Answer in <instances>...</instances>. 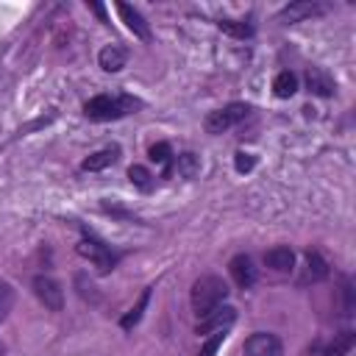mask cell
<instances>
[{
    "label": "cell",
    "mask_w": 356,
    "mask_h": 356,
    "mask_svg": "<svg viewBox=\"0 0 356 356\" xmlns=\"http://www.w3.org/2000/svg\"><path fill=\"white\" fill-rule=\"evenodd\" d=\"M136 108H142V103L136 97H131V95H122V92L120 95H95V97H89L83 103V114L89 120H95V122L120 120V117H125V114H131Z\"/></svg>",
    "instance_id": "cell-1"
},
{
    "label": "cell",
    "mask_w": 356,
    "mask_h": 356,
    "mask_svg": "<svg viewBox=\"0 0 356 356\" xmlns=\"http://www.w3.org/2000/svg\"><path fill=\"white\" fill-rule=\"evenodd\" d=\"M192 309L197 317L209 314L211 309H217L225 298H228V284L217 275H200L195 284H192Z\"/></svg>",
    "instance_id": "cell-2"
},
{
    "label": "cell",
    "mask_w": 356,
    "mask_h": 356,
    "mask_svg": "<svg viewBox=\"0 0 356 356\" xmlns=\"http://www.w3.org/2000/svg\"><path fill=\"white\" fill-rule=\"evenodd\" d=\"M248 114H250V106H248V103H228V106L211 111V114L203 120V125H206L209 134H225L228 128L239 125Z\"/></svg>",
    "instance_id": "cell-3"
},
{
    "label": "cell",
    "mask_w": 356,
    "mask_h": 356,
    "mask_svg": "<svg viewBox=\"0 0 356 356\" xmlns=\"http://www.w3.org/2000/svg\"><path fill=\"white\" fill-rule=\"evenodd\" d=\"M78 253H81L83 259H89L100 273H108V270H114V264H117V253H114L108 245H103L100 239H95V236H83V239L78 242Z\"/></svg>",
    "instance_id": "cell-4"
},
{
    "label": "cell",
    "mask_w": 356,
    "mask_h": 356,
    "mask_svg": "<svg viewBox=\"0 0 356 356\" xmlns=\"http://www.w3.org/2000/svg\"><path fill=\"white\" fill-rule=\"evenodd\" d=\"M33 292H36V298L44 303V309L61 312V306H64V289H61V284H58L56 278H50V275H36V278H33Z\"/></svg>",
    "instance_id": "cell-5"
},
{
    "label": "cell",
    "mask_w": 356,
    "mask_h": 356,
    "mask_svg": "<svg viewBox=\"0 0 356 356\" xmlns=\"http://www.w3.org/2000/svg\"><path fill=\"white\" fill-rule=\"evenodd\" d=\"M236 320V309L234 306H217V309H211L209 314H203V317H197V325H195V331L197 334H214V331H225L231 323Z\"/></svg>",
    "instance_id": "cell-6"
},
{
    "label": "cell",
    "mask_w": 356,
    "mask_h": 356,
    "mask_svg": "<svg viewBox=\"0 0 356 356\" xmlns=\"http://www.w3.org/2000/svg\"><path fill=\"white\" fill-rule=\"evenodd\" d=\"M245 356H284V345L275 334L256 331L245 339Z\"/></svg>",
    "instance_id": "cell-7"
},
{
    "label": "cell",
    "mask_w": 356,
    "mask_h": 356,
    "mask_svg": "<svg viewBox=\"0 0 356 356\" xmlns=\"http://www.w3.org/2000/svg\"><path fill=\"white\" fill-rule=\"evenodd\" d=\"M228 270H231V278L236 281V286L248 289L256 284V267H253V259L248 253H236L231 261H228Z\"/></svg>",
    "instance_id": "cell-8"
},
{
    "label": "cell",
    "mask_w": 356,
    "mask_h": 356,
    "mask_svg": "<svg viewBox=\"0 0 356 356\" xmlns=\"http://www.w3.org/2000/svg\"><path fill=\"white\" fill-rule=\"evenodd\" d=\"M117 11H120L122 22L128 25V31H131L136 39H142V42H147V39H150V25L145 22V17H142L134 6H128V3H117Z\"/></svg>",
    "instance_id": "cell-9"
},
{
    "label": "cell",
    "mask_w": 356,
    "mask_h": 356,
    "mask_svg": "<svg viewBox=\"0 0 356 356\" xmlns=\"http://www.w3.org/2000/svg\"><path fill=\"white\" fill-rule=\"evenodd\" d=\"M323 11H325V8L317 6V3L298 0V3H289V6L281 11V19H284V22H300V19H306V17H317V14H323Z\"/></svg>",
    "instance_id": "cell-10"
},
{
    "label": "cell",
    "mask_w": 356,
    "mask_h": 356,
    "mask_svg": "<svg viewBox=\"0 0 356 356\" xmlns=\"http://www.w3.org/2000/svg\"><path fill=\"white\" fill-rule=\"evenodd\" d=\"M264 264L270 270H275V273H289L295 267V253L286 245H278V248H273V250L264 253Z\"/></svg>",
    "instance_id": "cell-11"
},
{
    "label": "cell",
    "mask_w": 356,
    "mask_h": 356,
    "mask_svg": "<svg viewBox=\"0 0 356 356\" xmlns=\"http://www.w3.org/2000/svg\"><path fill=\"white\" fill-rule=\"evenodd\" d=\"M97 61H100V67H103L106 72H120V70L125 67V61H128V53H125L120 44H106V47L100 50Z\"/></svg>",
    "instance_id": "cell-12"
},
{
    "label": "cell",
    "mask_w": 356,
    "mask_h": 356,
    "mask_svg": "<svg viewBox=\"0 0 356 356\" xmlns=\"http://www.w3.org/2000/svg\"><path fill=\"white\" fill-rule=\"evenodd\" d=\"M117 156H120V147H106V150H97V153H92L89 159H83L81 170H86V172L106 170V167H111V164L117 161Z\"/></svg>",
    "instance_id": "cell-13"
},
{
    "label": "cell",
    "mask_w": 356,
    "mask_h": 356,
    "mask_svg": "<svg viewBox=\"0 0 356 356\" xmlns=\"http://www.w3.org/2000/svg\"><path fill=\"white\" fill-rule=\"evenodd\" d=\"M306 83H309V92H314L320 97H331L334 95V81L323 70H317V67H312L306 72Z\"/></svg>",
    "instance_id": "cell-14"
},
{
    "label": "cell",
    "mask_w": 356,
    "mask_h": 356,
    "mask_svg": "<svg viewBox=\"0 0 356 356\" xmlns=\"http://www.w3.org/2000/svg\"><path fill=\"white\" fill-rule=\"evenodd\" d=\"M328 278V261L317 250H306V281H323Z\"/></svg>",
    "instance_id": "cell-15"
},
{
    "label": "cell",
    "mask_w": 356,
    "mask_h": 356,
    "mask_svg": "<svg viewBox=\"0 0 356 356\" xmlns=\"http://www.w3.org/2000/svg\"><path fill=\"white\" fill-rule=\"evenodd\" d=\"M273 92H275L278 97H292V95L298 92V75L289 72V70L278 72L275 81H273Z\"/></svg>",
    "instance_id": "cell-16"
},
{
    "label": "cell",
    "mask_w": 356,
    "mask_h": 356,
    "mask_svg": "<svg viewBox=\"0 0 356 356\" xmlns=\"http://www.w3.org/2000/svg\"><path fill=\"white\" fill-rule=\"evenodd\" d=\"M353 342H356V334L353 331H342V334L334 337V342L325 348L323 356H348L350 348H353Z\"/></svg>",
    "instance_id": "cell-17"
},
{
    "label": "cell",
    "mask_w": 356,
    "mask_h": 356,
    "mask_svg": "<svg viewBox=\"0 0 356 356\" xmlns=\"http://www.w3.org/2000/svg\"><path fill=\"white\" fill-rule=\"evenodd\" d=\"M217 28H220L222 33L234 36V39H248V36H253V25H250V22H234V19H220V22H217Z\"/></svg>",
    "instance_id": "cell-18"
},
{
    "label": "cell",
    "mask_w": 356,
    "mask_h": 356,
    "mask_svg": "<svg viewBox=\"0 0 356 356\" xmlns=\"http://www.w3.org/2000/svg\"><path fill=\"white\" fill-rule=\"evenodd\" d=\"M150 161H156V164H164V178L172 172V150H170V145L167 142H156L153 147H150Z\"/></svg>",
    "instance_id": "cell-19"
},
{
    "label": "cell",
    "mask_w": 356,
    "mask_h": 356,
    "mask_svg": "<svg viewBox=\"0 0 356 356\" xmlns=\"http://www.w3.org/2000/svg\"><path fill=\"white\" fill-rule=\"evenodd\" d=\"M147 300H150V289H145V292H142L139 303H136V306H134V309H131V312H128V314H125V317L120 320V325H122V328H134V325L139 323V317H142V312H145Z\"/></svg>",
    "instance_id": "cell-20"
},
{
    "label": "cell",
    "mask_w": 356,
    "mask_h": 356,
    "mask_svg": "<svg viewBox=\"0 0 356 356\" xmlns=\"http://www.w3.org/2000/svg\"><path fill=\"white\" fill-rule=\"evenodd\" d=\"M128 178H131V184H134V186H139L142 192L153 189V175H150L145 167H139V164H134V167L128 170Z\"/></svg>",
    "instance_id": "cell-21"
},
{
    "label": "cell",
    "mask_w": 356,
    "mask_h": 356,
    "mask_svg": "<svg viewBox=\"0 0 356 356\" xmlns=\"http://www.w3.org/2000/svg\"><path fill=\"white\" fill-rule=\"evenodd\" d=\"M11 306H14V289H11V284H8V281H3V278H0V320H6V317H8Z\"/></svg>",
    "instance_id": "cell-22"
},
{
    "label": "cell",
    "mask_w": 356,
    "mask_h": 356,
    "mask_svg": "<svg viewBox=\"0 0 356 356\" xmlns=\"http://www.w3.org/2000/svg\"><path fill=\"white\" fill-rule=\"evenodd\" d=\"M178 172H181V175H186V178H192V175L197 172V161H195V156H192V153L178 156Z\"/></svg>",
    "instance_id": "cell-23"
},
{
    "label": "cell",
    "mask_w": 356,
    "mask_h": 356,
    "mask_svg": "<svg viewBox=\"0 0 356 356\" xmlns=\"http://www.w3.org/2000/svg\"><path fill=\"white\" fill-rule=\"evenodd\" d=\"M222 339H225V331H214V334H211V339L200 348V356H214V353H217V348L222 345Z\"/></svg>",
    "instance_id": "cell-24"
},
{
    "label": "cell",
    "mask_w": 356,
    "mask_h": 356,
    "mask_svg": "<svg viewBox=\"0 0 356 356\" xmlns=\"http://www.w3.org/2000/svg\"><path fill=\"white\" fill-rule=\"evenodd\" d=\"M253 164H256V159H253L250 153H236V159H234L236 172H250V170H253Z\"/></svg>",
    "instance_id": "cell-25"
},
{
    "label": "cell",
    "mask_w": 356,
    "mask_h": 356,
    "mask_svg": "<svg viewBox=\"0 0 356 356\" xmlns=\"http://www.w3.org/2000/svg\"><path fill=\"white\" fill-rule=\"evenodd\" d=\"M92 11H95L97 17H103V6H97V3H92Z\"/></svg>",
    "instance_id": "cell-26"
},
{
    "label": "cell",
    "mask_w": 356,
    "mask_h": 356,
    "mask_svg": "<svg viewBox=\"0 0 356 356\" xmlns=\"http://www.w3.org/2000/svg\"><path fill=\"white\" fill-rule=\"evenodd\" d=\"M3 353H6V348H3V342H0V356H3Z\"/></svg>",
    "instance_id": "cell-27"
}]
</instances>
